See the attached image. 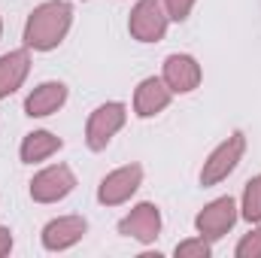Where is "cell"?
<instances>
[{
  "instance_id": "obj_1",
  "label": "cell",
  "mask_w": 261,
  "mask_h": 258,
  "mask_svg": "<svg viewBox=\"0 0 261 258\" xmlns=\"http://www.w3.org/2000/svg\"><path fill=\"white\" fill-rule=\"evenodd\" d=\"M73 28V3L67 0H43L31 9L21 40L31 52H52L67 40Z\"/></svg>"
},
{
  "instance_id": "obj_2",
  "label": "cell",
  "mask_w": 261,
  "mask_h": 258,
  "mask_svg": "<svg viewBox=\"0 0 261 258\" xmlns=\"http://www.w3.org/2000/svg\"><path fill=\"white\" fill-rule=\"evenodd\" d=\"M243 155H246V134L243 131H231L206 158H203V164H200V173H197V179H200V186L203 189H213V186H222L237 167H240V161H243Z\"/></svg>"
},
{
  "instance_id": "obj_3",
  "label": "cell",
  "mask_w": 261,
  "mask_h": 258,
  "mask_svg": "<svg viewBox=\"0 0 261 258\" xmlns=\"http://www.w3.org/2000/svg\"><path fill=\"white\" fill-rule=\"evenodd\" d=\"M128 116L130 113L122 100H107V104L94 107L85 119V146L91 152H103L113 143V137L125 128Z\"/></svg>"
},
{
  "instance_id": "obj_4",
  "label": "cell",
  "mask_w": 261,
  "mask_h": 258,
  "mask_svg": "<svg viewBox=\"0 0 261 258\" xmlns=\"http://www.w3.org/2000/svg\"><path fill=\"white\" fill-rule=\"evenodd\" d=\"M167 28H170V15L161 0H137L130 6L128 34L137 43H143V46L161 43L167 37Z\"/></svg>"
},
{
  "instance_id": "obj_5",
  "label": "cell",
  "mask_w": 261,
  "mask_h": 258,
  "mask_svg": "<svg viewBox=\"0 0 261 258\" xmlns=\"http://www.w3.org/2000/svg\"><path fill=\"white\" fill-rule=\"evenodd\" d=\"M237 219H240V203L231 194H222V197L210 200L206 207H200V213L195 216V231L203 240L219 243L222 237H228L234 231Z\"/></svg>"
},
{
  "instance_id": "obj_6",
  "label": "cell",
  "mask_w": 261,
  "mask_h": 258,
  "mask_svg": "<svg viewBox=\"0 0 261 258\" xmlns=\"http://www.w3.org/2000/svg\"><path fill=\"white\" fill-rule=\"evenodd\" d=\"M76 192V173L70 164H46L28 183V194L34 203H61Z\"/></svg>"
},
{
  "instance_id": "obj_7",
  "label": "cell",
  "mask_w": 261,
  "mask_h": 258,
  "mask_svg": "<svg viewBox=\"0 0 261 258\" xmlns=\"http://www.w3.org/2000/svg\"><path fill=\"white\" fill-rule=\"evenodd\" d=\"M161 228H164V219H161L158 203H152V200L134 203L119 219V234L128 237V240H137L140 246H152L161 237Z\"/></svg>"
},
{
  "instance_id": "obj_8",
  "label": "cell",
  "mask_w": 261,
  "mask_h": 258,
  "mask_svg": "<svg viewBox=\"0 0 261 258\" xmlns=\"http://www.w3.org/2000/svg\"><path fill=\"white\" fill-rule=\"evenodd\" d=\"M143 186V164L130 161L116 170H110L97 186V203L100 207H125Z\"/></svg>"
},
{
  "instance_id": "obj_9",
  "label": "cell",
  "mask_w": 261,
  "mask_h": 258,
  "mask_svg": "<svg viewBox=\"0 0 261 258\" xmlns=\"http://www.w3.org/2000/svg\"><path fill=\"white\" fill-rule=\"evenodd\" d=\"M85 234H88V219L76 216V213H67V216H55L43 225L40 243H43L46 252H67L76 243H82Z\"/></svg>"
},
{
  "instance_id": "obj_10",
  "label": "cell",
  "mask_w": 261,
  "mask_h": 258,
  "mask_svg": "<svg viewBox=\"0 0 261 258\" xmlns=\"http://www.w3.org/2000/svg\"><path fill=\"white\" fill-rule=\"evenodd\" d=\"M161 79L173 94H192L203 82V67L189 52H170L161 64Z\"/></svg>"
},
{
  "instance_id": "obj_11",
  "label": "cell",
  "mask_w": 261,
  "mask_h": 258,
  "mask_svg": "<svg viewBox=\"0 0 261 258\" xmlns=\"http://www.w3.org/2000/svg\"><path fill=\"white\" fill-rule=\"evenodd\" d=\"M173 97L176 94L167 88V82L161 76H146V79L137 82L130 107H134V116L137 119H155V116H161L173 104Z\"/></svg>"
},
{
  "instance_id": "obj_12",
  "label": "cell",
  "mask_w": 261,
  "mask_h": 258,
  "mask_svg": "<svg viewBox=\"0 0 261 258\" xmlns=\"http://www.w3.org/2000/svg\"><path fill=\"white\" fill-rule=\"evenodd\" d=\"M70 91H67L64 82L58 79H46L40 85H34L24 97V116L28 119H46V116H55L61 107L67 104Z\"/></svg>"
},
{
  "instance_id": "obj_13",
  "label": "cell",
  "mask_w": 261,
  "mask_h": 258,
  "mask_svg": "<svg viewBox=\"0 0 261 258\" xmlns=\"http://www.w3.org/2000/svg\"><path fill=\"white\" fill-rule=\"evenodd\" d=\"M31 76V49H9L0 55V100L12 97Z\"/></svg>"
},
{
  "instance_id": "obj_14",
  "label": "cell",
  "mask_w": 261,
  "mask_h": 258,
  "mask_svg": "<svg viewBox=\"0 0 261 258\" xmlns=\"http://www.w3.org/2000/svg\"><path fill=\"white\" fill-rule=\"evenodd\" d=\"M61 149H64V140L58 134H52V131H46V128H37L21 137L18 158H21V164H43L52 155H58Z\"/></svg>"
},
{
  "instance_id": "obj_15",
  "label": "cell",
  "mask_w": 261,
  "mask_h": 258,
  "mask_svg": "<svg viewBox=\"0 0 261 258\" xmlns=\"http://www.w3.org/2000/svg\"><path fill=\"white\" fill-rule=\"evenodd\" d=\"M237 203H240V219H246L249 225H261V173L246 179Z\"/></svg>"
},
{
  "instance_id": "obj_16",
  "label": "cell",
  "mask_w": 261,
  "mask_h": 258,
  "mask_svg": "<svg viewBox=\"0 0 261 258\" xmlns=\"http://www.w3.org/2000/svg\"><path fill=\"white\" fill-rule=\"evenodd\" d=\"M173 255H176V258H210V255H213V243H210V240H203L200 234H195V237L179 240V243L173 246Z\"/></svg>"
},
{
  "instance_id": "obj_17",
  "label": "cell",
  "mask_w": 261,
  "mask_h": 258,
  "mask_svg": "<svg viewBox=\"0 0 261 258\" xmlns=\"http://www.w3.org/2000/svg\"><path fill=\"white\" fill-rule=\"evenodd\" d=\"M237 258H261V225H252L234 246Z\"/></svg>"
},
{
  "instance_id": "obj_18",
  "label": "cell",
  "mask_w": 261,
  "mask_h": 258,
  "mask_svg": "<svg viewBox=\"0 0 261 258\" xmlns=\"http://www.w3.org/2000/svg\"><path fill=\"white\" fill-rule=\"evenodd\" d=\"M164 3V9H167V15H170V21H186L189 15H192V9H195L197 0H161Z\"/></svg>"
},
{
  "instance_id": "obj_19",
  "label": "cell",
  "mask_w": 261,
  "mask_h": 258,
  "mask_svg": "<svg viewBox=\"0 0 261 258\" xmlns=\"http://www.w3.org/2000/svg\"><path fill=\"white\" fill-rule=\"evenodd\" d=\"M12 246H15V237H12V228H6V225H0V258H6L12 252Z\"/></svg>"
},
{
  "instance_id": "obj_20",
  "label": "cell",
  "mask_w": 261,
  "mask_h": 258,
  "mask_svg": "<svg viewBox=\"0 0 261 258\" xmlns=\"http://www.w3.org/2000/svg\"><path fill=\"white\" fill-rule=\"evenodd\" d=\"M0 37H3V18H0Z\"/></svg>"
}]
</instances>
